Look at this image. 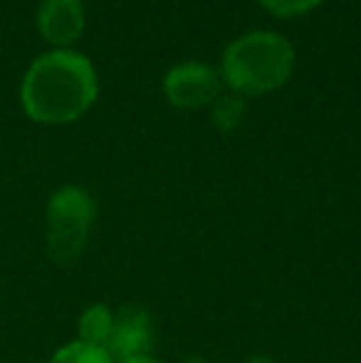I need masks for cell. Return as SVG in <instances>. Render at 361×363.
<instances>
[{"label": "cell", "mask_w": 361, "mask_h": 363, "mask_svg": "<svg viewBox=\"0 0 361 363\" xmlns=\"http://www.w3.org/2000/svg\"><path fill=\"white\" fill-rule=\"evenodd\" d=\"M99 94L96 69L77 50H50L40 55L20 84L25 114L38 124H70L87 114Z\"/></svg>", "instance_id": "1"}, {"label": "cell", "mask_w": 361, "mask_h": 363, "mask_svg": "<svg viewBox=\"0 0 361 363\" xmlns=\"http://www.w3.org/2000/svg\"><path fill=\"white\" fill-rule=\"evenodd\" d=\"M297 55L284 35L252 30L235 38L221 57V79L240 96H260L279 89L292 77Z\"/></svg>", "instance_id": "2"}, {"label": "cell", "mask_w": 361, "mask_h": 363, "mask_svg": "<svg viewBox=\"0 0 361 363\" xmlns=\"http://www.w3.org/2000/svg\"><path fill=\"white\" fill-rule=\"evenodd\" d=\"M96 218V203L82 186H62L48 203V255L67 267L82 257L91 225Z\"/></svg>", "instance_id": "3"}, {"label": "cell", "mask_w": 361, "mask_h": 363, "mask_svg": "<svg viewBox=\"0 0 361 363\" xmlns=\"http://www.w3.org/2000/svg\"><path fill=\"white\" fill-rule=\"evenodd\" d=\"M164 96L179 109H203L223 94V79L216 67L198 60L174 65L164 77Z\"/></svg>", "instance_id": "4"}, {"label": "cell", "mask_w": 361, "mask_h": 363, "mask_svg": "<svg viewBox=\"0 0 361 363\" xmlns=\"http://www.w3.org/2000/svg\"><path fill=\"white\" fill-rule=\"evenodd\" d=\"M154 346V324L151 316L141 306H126L114 314V329L106 344V351L116 363L136 356H149Z\"/></svg>", "instance_id": "5"}, {"label": "cell", "mask_w": 361, "mask_h": 363, "mask_svg": "<svg viewBox=\"0 0 361 363\" xmlns=\"http://www.w3.org/2000/svg\"><path fill=\"white\" fill-rule=\"evenodd\" d=\"M87 13L82 0H43L38 8V30L55 50H70L84 33Z\"/></svg>", "instance_id": "6"}, {"label": "cell", "mask_w": 361, "mask_h": 363, "mask_svg": "<svg viewBox=\"0 0 361 363\" xmlns=\"http://www.w3.org/2000/svg\"><path fill=\"white\" fill-rule=\"evenodd\" d=\"M111 329H114V311L106 304H91L82 311V316H79L77 341L106 349V344H109V339H111Z\"/></svg>", "instance_id": "7"}, {"label": "cell", "mask_w": 361, "mask_h": 363, "mask_svg": "<svg viewBox=\"0 0 361 363\" xmlns=\"http://www.w3.org/2000/svg\"><path fill=\"white\" fill-rule=\"evenodd\" d=\"M245 96L235 94V91H228V94H221L216 101L211 104V121L221 134H231L245 119Z\"/></svg>", "instance_id": "8"}, {"label": "cell", "mask_w": 361, "mask_h": 363, "mask_svg": "<svg viewBox=\"0 0 361 363\" xmlns=\"http://www.w3.org/2000/svg\"><path fill=\"white\" fill-rule=\"evenodd\" d=\"M48 363H116L109 356V351L101 346H91L84 341H72L55 351V356Z\"/></svg>", "instance_id": "9"}, {"label": "cell", "mask_w": 361, "mask_h": 363, "mask_svg": "<svg viewBox=\"0 0 361 363\" xmlns=\"http://www.w3.org/2000/svg\"><path fill=\"white\" fill-rule=\"evenodd\" d=\"M322 0H260L265 10H270L277 18H297L309 10H314Z\"/></svg>", "instance_id": "10"}, {"label": "cell", "mask_w": 361, "mask_h": 363, "mask_svg": "<svg viewBox=\"0 0 361 363\" xmlns=\"http://www.w3.org/2000/svg\"><path fill=\"white\" fill-rule=\"evenodd\" d=\"M119 363H161V361H156L154 356H136V359H126Z\"/></svg>", "instance_id": "11"}, {"label": "cell", "mask_w": 361, "mask_h": 363, "mask_svg": "<svg viewBox=\"0 0 361 363\" xmlns=\"http://www.w3.org/2000/svg\"><path fill=\"white\" fill-rule=\"evenodd\" d=\"M248 363H272L270 359H262V356H257V359H250Z\"/></svg>", "instance_id": "12"}, {"label": "cell", "mask_w": 361, "mask_h": 363, "mask_svg": "<svg viewBox=\"0 0 361 363\" xmlns=\"http://www.w3.org/2000/svg\"><path fill=\"white\" fill-rule=\"evenodd\" d=\"M188 363H211V361H206V359H191Z\"/></svg>", "instance_id": "13"}]
</instances>
